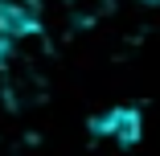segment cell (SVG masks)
<instances>
[{
    "instance_id": "obj_1",
    "label": "cell",
    "mask_w": 160,
    "mask_h": 156,
    "mask_svg": "<svg viewBox=\"0 0 160 156\" xmlns=\"http://www.w3.org/2000/svg\"><path fill=\"white\" fill-rule=\"evenodd\" d=\"M86 132L94 140H107V144H119L123 152L127 148H136L144 140V111L136 103H115L99 115H90L86 119Z\"/></svg>"
},
{
    "instance_id": "obj_2",
    "label": "cell",
    "mask_w": 160,
    "mask_h": 156,
    "mask_svg": "<svg viewBox=\"0 0 160 156\" xmlns=\"http://www.w3.org/2000/svg\"><path fill=\"white\" fill-rule=\"evenodd\" d=\"M45 29V17H41V4L37 0H0V37L21 45L29 37H41Z\"/></svg>"
}]
</instances>
